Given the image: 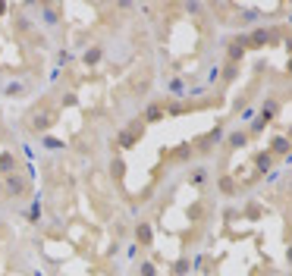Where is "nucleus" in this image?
I'll return each mask as SVG.
<instances>
[{"label": "nucleus", "instance_id": "nucleus-3", "mask_svg": "<svg viewBox=\"0 0 292 276\" xmlns=\"http://www.w3.org/2000/svg\"><path fill=\"white\" fill-rule=\"evenodd\" d=\"M138 238H141V242H151V229L148 226H138Z\"/></svg>", "mask_w": 292, "mask_h": 276}, {"label": "nucleus", "instance_id": "nucleus-1", "mask_svg": "<svg viewBox=\"0 0 292 276\" xmlns=\"http://www.w3.org/2000/svg\"><path fill=\"white\" fill-rule=\"evenodd\" d=\"M229 47H232V50H229V57H232V60H242V53H245V41H232Z\"/></svg>", "mask_w": 292, "mask_h": 276}, {"label": "nucleus", "instance_id": "nucleus-2", "mask_svg": "<svg viewBox=\"0 0 292 276\" xmlns=\"http://www.w3.org/2000/svg\"><path fill=\"white\" fill-rule=\"evenodd\" d=\"M32 126H35V129H41V132H44V129H50V126H53V116H41V119H35Z\"/></svg>", "mask_w": 292, "mask_h": 276}, {"label": "nucleus", "instance_id": "nucleus-4", "mask_svg": "<svg viewBox=\"0 0 292 276\" xmlns=\"http://www.w3.org/2000/svg\"><path fill=\"white\" fill-rule=\"evenodd\" d=\"M220 189H223V192H236V182H232V179H220Z\"/></svg>", "mask_w": 292, "mask_h": 276}, {"label": "nucleus", "instance_id": "nucleus-5", "mask_svg": "<svg viewBox=\"0 0 292 276\" xmlns=\"http://www.w3.org/2000/svg\"><path fill=\"white\" fill-rule=\"evenodd\" d=\"M273 151H277V154H286V141L277 138V141H273Z\"/></svg>", "mask_w": 292, "mask_h": 276}, {"label": "nucleus", "instance_id": "nucleus-6", "mask_svg": "<svg viewBox=\"0 0 292 276\" xmlns=\"http://www.w3.org/2000/svg\"><path fill=\"white\" fill-rule=\"evenodd\" d=\"M4 10H7V7H4V4H0V16H4Z\"/></svg>", "mask_w": 292, "mask_h": 276}]
</instances>
